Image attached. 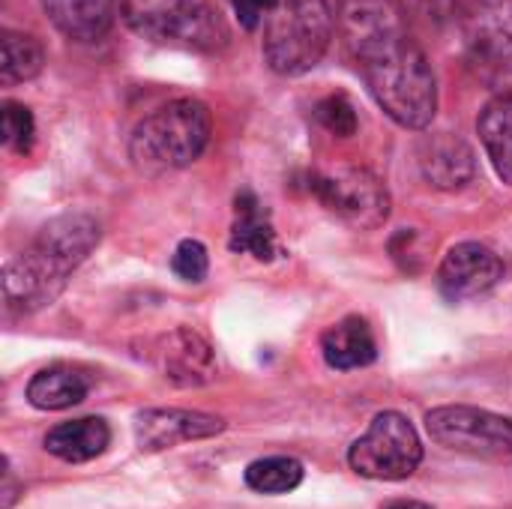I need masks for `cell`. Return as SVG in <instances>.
<instances>
[{
    "label": "cell",
    "mask_w": 512,
    "mask_h": 509,
    "mask_svg": "<svg viewBox=\"0 0 512 509\" xmlns=\"http://www.w3.org/2000/svg\"><path fill=\"white\" fill-rule=\"evenodd\" d=\"M99 237V222L87 213H63L42 225L36 240L3 270L6 309L27 315L51 306L66 288V279L99 246Z\"/></svg>",
    "instance_id": "1"
},
{
    "label": "cell",
    "mask_w": 512,
    "mask_h": 509,
    "mask_svg": "<svg viewBox=\"0 0 512 509\" xmlns=\"http://www.w3.org/2000/svg\"><path fill=\"white\" fill-rule=\"evenodd\" d=\"M348 57L357 63L375 102L405 129H426L438 111V81L408 27L384 33Z\"/></svg>",
    "instance_id": "2"
},
{
    "label": "cell",
    "mask_w": 512,
    "mask_h": 509,
    "mask_svg": "<svg viewBox=\"0 0 512 509\" xmlns=\"http://www.w3.org/2000/svg\"><path fill=\"white\" fill-rule=\"evenodd\" d=\"M210 111L198 99H171L147 114L129 138V156L144 174H165L201 159L210 141Z\"/></svg>",
    "instance_id": "3"
},
{
    "label": "cell",
    "mask_w": 512,
    "mask_h": 509,
    "mask_svg": "<svg viewBox=\"0 0 512 509\" xmlns=\"http://www.w3.org/2000/svg\"><path fill=\"white\" fill-rule=\"evenodd\" d=\"M333 39L327 0H270L261 51L273 72L303 75L321 63Z\"/></svg>",
    "instance_id": "4"
},
{
    "label": "cell",
    "mask_w": 512,
    "mask_h": 509,
    "mask_svg": "<svg viewBox=\"0 0 512 509\" xmlns=\"http://www.w3.org/2000/svg\"><path fill=\"white\" fill-rule=\"evenodd\" d=\"M120 15L147 42L219 51L228 45V24L210 0H123Z\"/></svg>",
    "instance_id": "5"
},
{
    "label": "cell",
    "mask_w": 512,
    "mask_h": 509,
    "mask_svg": "<svg viewBox=\"0 0 512 509\" xmlns=\"http://www.w3.org/2000/svg\"><path fill=\"white\" fill-rule=\"evenodd\" d=\"M423 462V444L414 423L399 411L378 414L366 435L348 450V465L366 480H408Z\"/></svg>",
    "instance_id": "6"
},
{
    "label": "cell",
    "mask_w": 512,
    "mask_h": 509,
    "mask_svg": "<svg viewBox=\"0 0 512 509\" xmlns=\"http://www.w3.org/2000/svg\"><path fill=\"white\" fill-rule=\"evenodd\" d=\"M426 432L435 444L483 459V462H510L512 459V420L468 405H447L426 414Z\"/></svg>",
    "instance_id": "7"
},
{
    "label": "cell",
    "mask_w": 512,
    "mask_h": 509,
    "mask_svg": "<svg viewBox=\"0 0 512 509\" xmlns=\"http://www.w3.org/2000/svg\"><path fill=\"white\" fill-rule=\"evenodd\" d=\"M309 192L354 228H378L390 216V192L369 168L315 171L309 174Z\"/></svg>",
    "instance_id": "8"
},
{
    "label": "cell",
    "mask_w": 512,
    "mask_h": 509,
    "mask_svg": "<svg viewBox=\"0 0 512 509\" xmlns=\"http://www.w3.org/2000/svg\"><path fill=\"white\" fill-rule=\"evenodd\" d=\"M462 33L468 57L483 75H510L512 0H471L462 15Z\"/></svg>",
    "instance_id": "9"
},
{
    "label": "cell",
    "mask_w": 512,
    "mask_h": 509,
    "mask_svg": "<svg viewBox=\"0 0 512 509\" xmlns=\"http://www.w3.org/2000/svg\"><path fill=\"white\" fill-rule=\"evenodd\" d=\"M501 279H504V261L498 258L495 249L477 240L456 243L438 267V288L453 303L480 297L492 291Z\"/></svg>",
    "instance_id": "10"
},
{
    "label": "cell",
    "mask_w": 512,
    "mask_h": 509,
    "mask_svg": "<svg viewBox=\"0 0 512 509\" xmlns=\"http://www.w3.org/2000/svg\"><path fill=\"white\" fill-rule=\"evenodd\" d=\"M225 429V420L201 414V411H183V408H147L135 417V441L144 453L171 450L177 444L204 441Z\"/></svg>",
    "instance_id": "11"
},
{
    "label": "cell",
    "mask_w": 512,
    "mask_h": 509,
    "mask_svg": "<svg viewBox=\"0 0 512 509\" xmlns=\"http://www.w3.org/2000/svg\"><path fill=\"white\" fill-rule=\"evenodd\" d=\"M420 171L435 189H462L474 177V150L459 132H432L423 135L420 150Z\"/></svg>",
    "instance_id": "12"
},
{
    "label": "cell",
    "mask_w": 512,
    "mask_h": 509,
    "mask_svg": "<svg viewBox=\"0 0 512 509\" xmlns=\"http://www.w3.org/2000/svg\"><path fill=\"white\" fill-rule=\"evenodd\" d=\"M159 366L165 378L177 387H201L216 372L210 345L189 327H177L174 333L162 339Z\"/></svg>",
    "instance_id": "13"
},
{
    "label": "cell",
    "mask_w": 512,
    "mask_h": 509,
    "mask_svg": "<svg viewBox=\"0 0 512 509\" xmlns=\"http://www.w3.org/2000/svg\"><path fill=\"white\" fill-rule=\"evenodd\" d=\"M48 21L75 42H99L117 15V0H42Z\"/></svg>",
    "instance_id": "14"
},
{
    "label": "cell",
    "mask_w": 512,
    "mask_h": 509,
    "mask_svg": "<svg viewBox=\"0 0 512 509\" xmlns=\"http://www.w3.org/2000/svg\"><path fill=\"white\" fill-rule=\"evenodd\" d=\"M228 246L240 255H252L255 261H273L276 255V231L255 198V192L243 189L234 198V225H231V240Z\"/></svg>",
    "instance_id": "15"
},
{
    "label": "cell",
    "mask_w": 512,
    "mask_h": 509,
    "mask_svg": "<svg viewBox=\"0 0 512 509\" xmlns=\"http://www.w3.org/2000/svg\"><path fill=\"white\" fill-rule=\"evenodd\" d=\"M111 444V429L102 417H81V420H69L54 426L45 435V450L69 465H81L90 462L96 456H102Z\"/></svg>",
    "instance_id": "16"
},
{
    "label": "cell",
    "mask_w": 512,
    "mask_h": 509,
    "mask_svg": "<svg viewBox=\"0 0 512 509\" xmlns=\"http://www.w3.org/2000/svg\"><path fill=\"white\" fill-rule=\"evenodd\" d=\"M321 351L327 366L339 369V372H351V369H363L369 363H375L378 357V345L372 336V327L351 315L342 318L339 324H333L324 336H321Z\"/></svg>",
    "instance_id": "17"
},
{
    "label": "cell",
    "mask_w": 512,
    "mask_h": 509,
    "mask_svg": "<svg viewBox=\"0 0 512 509\" xmlns=\"http://www.w3.org/2000/svg\"><path fill=\"white\" fill-rule=\"evenodd\" d=\"M90 381L72 366H48L36 372L27 384V402L39 411H66L84 402Z\"/></svg>",
    "instance_id": "18"
},
{
    "label": "cell",
    "mask_w": 512,
    "mask_h": 509,
    "mask_svg": "<svg viewBox=\"0 0 512 509\" xmlns=\"http://www.w3.org/2000/svg\"><path fill=\"white\" fill-rule=\"evenodd\" d=\"M480 141L498 171V177L512 186V96L492 99L477 120Z\"/></svg>",
    "instance_id": "19"
},
{
    "label": "cell",
    "mask_w": 512,
    "mask_h": 509,
    "mask_svg": "<svg viewBox=\"0 0 512 509\" xmlns=\"http://www.w3.org/2000/svg\"><path fill=\"white\" fill-rule=\"evenodd\" d=\"M0 51H3V63H0V81L3 87L30 81L42 72L45 66V48L36 36L30 33H18V30H3L0 39Z\"/></svg>",
    "instance_id": "20"
},
{
    "label": "cell",
    "mask_w": 512,
    "mask_h": 509,
    "mask_svg": "<svg viewBox=\"0 0 512 509\" xmlns=\"http://www.w3.org/2000/svg\"><path fill=\"white\" fill-rule=\"evenodd\" d=\"M303 483V465L288 456L258 459L246 468V486L258 495H288Z\"/></svg>",
    "instance_id": "21"
},
{
    "label": "cell",
    "mask_w": 512,
    "mask_h": 509,
    "mask_svg": "<svg viewBox=\"0 0 512 509\" xmlns=\"http://www.w3.org/2000/svg\"><path fill=\"white\" fill-rule=\"evenodd\" d=\"M36 135V123L27 105L21 102H3V144L15 153H27Z\"/></svg>",
    "instance_id": "22"
},
{
    "label": "cell",
    "mask_w": 512,
    "mask_h": 509,
    "mask_svg": "<svg viewBox=\"0 0 512 509\" xmlns=\"http://www.w3.org/2000/svg\"><path fill=\"white\" fill-rule=\"evenodd\" d=\"M315 117L327 132H333L339 138H348V135L357 132V111H354L351 99L342 96V93H333V96L321 99L315 105Z\"/></svg>",
    "instance_id": "23"
},
{
    "label": "cell",
    "mask_w": 512,
    "mask_h": 509,
    "mask_svg": "<svg viewBox=\"0 0 512 509\" xmlns=\"http://www.w3.org/2000/svg\"><path fill=\"white\" fill-rule=\"evenodd\" d=\"M171 270H174L183 282H204V279H207V270H210V258H207L204 243H198V240H183V243L174 249Z\"/></svg>",
    "instance_id": "24"
},
{
    "label": "cell",
    "mask_w": 512,
    "mask_h": 509,
    "mask_svg": "<svg viewBox=\"0 0 512 509\" xmlns=\"http://www.w3.org/2000/svg\"><path fill=\"white\" fill-rule=\"evenodd\" d=\"M234 3V12L240 18V24L246 30H258L264 27V18H267V9H270V0H231Z\"/></svg>",
    "instance_id": "25"
},
{
    "label": "cell",
    "mask_w": 512,
    "mask_h": 509,
    "mask_svg": "<svg viewBox=\"0 0 512 509\" xmlns=\"http://www.w3.org/2000/svg\"><path fill=\"white\" fill-rule=\"evenodd\" d=\"M15 498H18V486H15V477H12L9 462H3V509H12Z\"/></svg>",
    "instance_id": "26"
},
{
    "label": "cell",
    "mask_w": 512,
    "mask_h": 509,
    "mask_svg": "<svg viewBox=\"0 0 512 509\" xmlns=\"http://www.w3.org/2000/svg\"><path fill=\"white\" fill-rule=\"evenodd\" d=\"M387 509H432V507H426V504H420V501H396V504H390Z\"/></svg>",
    "instance_id": "27"
}]
</instances>
